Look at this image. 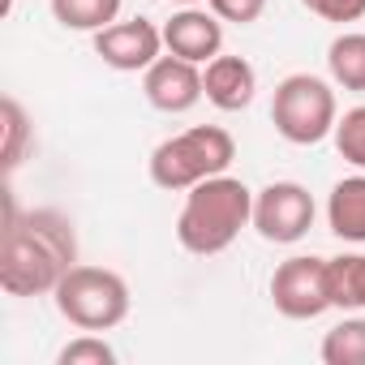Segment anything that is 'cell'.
I'll list each match as a JSON object with an SVG mask.
<instances>
[{"mask_svg":"<svg viewBox=\"0 0 365 365\" xmlns=\"http://www.w3.org/2000/svg\"><path fill=\"white\" fill-rule=\"evenodd\" d=\"M78 267V237L61 211H18L5 190V228H0V288L9 297L56 292L65 271Z\"/></svg>","mask_w":365,"mask_h":365,"instance_id":"1","label":"cell"},{"mask_svg":"<svg viewBox=\"0 0 365 365\" xmlns=\"http://www.w3.org/2000/svg\"><path fill=\"white\" fill-rule=\"evenodd\" d=\"M250 224H254V190L245 180L220 172L202 185L185 190V207L176 215V241L194 258H215Z\"/></svg>","mask_w":365,"mask_h":365,"instance_id":"2","label":"cell"},{"mask_svg":"<svg viewBox=\"0 0 365 365\" xmlns=\"http://www.w3.org/2000/svg\"><path fill=\"white\" fill-rule=\"evenodd\" d=\"M237 159V142L224 125H194L185 133H172L163 138L150 159H146V172L159 190L168 194H185L194 185H202V180L228 172Z\"/></svg>","mask_w":365,"mask_h":365,"instance_id":"3","label":"cell"},{"mask_svg":"<svg viewBox=\"0 0 365 365\" xmlns=\"http://www.w3.org/2000/svg\"><path fill=\"white\" fill-rule=\"evenodd\" d=\"M52 301H56V314L78 331H112L129 318V305H133L125 275H116L112 267H86V262L65 271Z\"/></svg>","mask_w":365,"mask_h":365,"instance_id":"4","label":"cell"},{"mask_svg":"<svg viewBox=\"0 0 365 365\" xmlns=\"http://www.w3.org/2000/svg\"><path fill=\"white\" fill-rule=\"evenodd\" d=\"M339 120V103H335V86L318 73H288L275 86L271 99V125L284 142L292 146H318L322 138L335 133Z\"/></svg>","mask_w":365,"mask_h":365,"instance_id":"5","label":"cell"},{"mask_svg":"<svg viewBox=\"0 0 365 365\" xmlns=\"http://www.w3.org/2000/svg\"><path fill=\"white\" fill-rule=\"evenodd\" d=\"M314 194L301 180H271L254 194V232L267 245H297L309 228H314Z\"/></svg>","mask_w":365,"mask_h":365,"instance_id":"6","label":"cell"},{"mask_svg":"<svg viewBox=\"0 0 365 365\" xmlns=\"http://www.w3.org/2000/svg\"><path fill=\"white\" fill-rule=\"evenodd\" d=\"M271 305L292 318V322H309L331 305V275H327V258L314 254H292L275 267L271 275Z\"/></svg>","mask_w":365,"mask_h":365,"instance_id":"7","label":"cell"},{"mask_svg":"<svg viewBox=\"0 0 365 365\" xmlns=\"http://www.w3.org/2000/svg\"><path fill=\"white\" fill-rule=\"evenodd\" d=\"M163 52V26H155L150 18H116L95 35V56L116 73H146Z\"/></svg>","mask_w":365,"mask_h":365,"instance_id":"8","label":"cell"},{"mask_svg":"<svg viewBox=\"0 0 365 365\" xmlns=\"http://www.w3.org/2000/svg\"><path fill=\"white\" fill-rule=\"evenodd\" d=\"M142 95L155 112H168V116H180L207 99L202 91V65L194 61H180V56H159L146 73H142Z\"/></svg>","mask_w":365,"mask_h":365,"instance_id":"9","label":"cell"},{"mask_svg":"<svg viewBox=\"0 0 365 365\" xmlns=\"http://www.w3.org/2000/svg\"><path fill=\"white\" fill-rule=\"evenodd\" d=\"M163 48L180 61L207 65L224 52V22L202 9V5H180L168 22H163Z\"/></svg>","mask_w":365,"mask_h":365,"instance_id":"10","label":"cell"},{"mask_svg":"<svg viewBox=\"0 0 365 365\" xmlns=\"http://www.w3.org/2000/svg\"><path fill=\"white\" fill-rule=\"evenodd\" d=\"M202 91H207V103H215L220 112H245L258 95V69L245 56L220 52L215 61L202 65Z\"/></svg>","mask_w":365,"mask_h":365,"instance_id":"11","label":"cell"},{"mask_svg":"<svg viewBox=\"0 0 365 365\" xmlns=\"http://www.w3.org/2000/svg\"><path fill=\"white\" fill-rule=\"evenodd\" d=\"M327 228L348 245H365V172L361 168L331 185V194H327Z\"/></svg>","mask_w":365,"mask_h":365,"instance_id":"12","label":"cell"},{"mask_svg":"<svg viewBox=\"0 0 365 365\" xmlns=\"http://www.w3.org/2000/svg\"><path fill=\"white\" fill-rule=\"evenodd\" d=\"M327 69H331V82L335 86L365 95V35L361 31L335 35L331 48H327Z\"/></svg>","mask_w":365,"mask_h":365,"instance_id":"13","label":"cell"},{"mask_svg":"<svg viewBox=\"0 0 365 365\" xmlns=\"http://www.w3.org/2000/svg\"><path fill=\"white\" fill-rule=\"evenodd\" d=\"M120 5H125V0H52V18L65 31L99 35L103 26H112L120 18Z\"/></svg>","mask_w":365,"mask_h":365,"instance_id":"14","label":"cell"},{"mask_svg":"<svg viewBox=\"0 0 365 365\" xmlns=\"http://www.w3.org/2000/svg\"><path fill=\"white\" fill-rule=\"evenodd\" d=\"M331 275V305L335 309H365V254H339L327 258Z\"/></svg>","mask_w":365,"mask_h":365,"instance_id":"15","label":"cell"},{"mask_svg":"<svg viewBox=\"0 0 365 365\" xmlns=\"http://www.w3.org/2000/svg\"><path fill=\"white\" fill-rule=\"evenodd\" d=\"M318 356L327 365H365V314H352V318L335 322L322 335Z\"/></svg>","mask_w":365,"mask_h":365,"instance_id":"16","label":"cell"},{"mask_svg":"<svg viewBox=\"0 0 365 365\" xmlns=\"http://www.w3.org/2000/svg\"><path fill=\"white\" fill-rule=\"evenodd\" d=\"M0 129H5V172L14 176L18 168H22V159H26V150H31V116H26V108L9 95L5 103H0Z\"/></svg>","mask_w":365,"mask_h":365,"instance_id":"17","label":"cell"},{"mask_svg":"<svg viewBox=\"0 0 365 365\" xmlns=\"http://www.w3.org/2000/svg\"><path fill=\"white\" fill-rule=\"evenodd\" d=\"M335 150L344 155V163H352V168H361L365 172V103H356V108H348L339 120H335Z\"/></svg>","mask_w":365,"mask_h":365,"instance_id":"18","label":"cell"},{"mask_svg":"<svg viewBox=\"0 0 365 365\" xmlns=\"http://www.w3.org/2000/svg\"><path fill=\"white\" fill-rule=\"evenodd\" d=\"M56 365H116V348L99 331H82L56 352Z\"/></svg>","mask_w":365,"mask_h":365,"instance_id":"19","label":"cell"},{"mask_svg":"<svg viewBox=\"0 0 365 365\" xmlns=\"http://www.w3.org/2000/svg\"><path fill=\"white\" fill-rule=\"evenodd\" d=\"M207 9H211L220 22H232V26H254V22L267 14V0H207Z\"/></svg>","mask_w":365,"mask_h":365,"instance_id":"20","label":"cell"},{"mask_svg":"<svg viewBox=\"0 0 365 365\" xmlns=\"http://www.w3.org/2000/svg\"><path fill=\"white\" fill-rule=\"evenodd\" d=\"M301 5L314 14V18H322V22H361L365 18V0H301Z\"/></svg>","mask_w":365,"mask_h":365,"instance_id":"21","label":"cell"},{"mask_svg":"<svg viewBox=\"0 0 365 365\" xmlns=\"http://www.w3.org/2000/svg\"><path fill=\"white\" fill-rule=\"evenodd\" d=\"M172 5H207V0H172Z\"/></svg>","mask_w":365,"mask_h":365,"instance_id":"22","label":"cell"}]
</instances>
